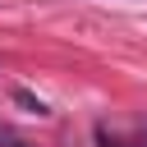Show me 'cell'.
Instances as JSON below:
<instances>
[{
	"label": "cell",
	"instance_id": "obj_1",
	"mask_svg": "<svg viewBox=\"0 0 147 147\" xmlns=\"http://www.w3.org/2000/svg\"><path fill=\"white\" fill-rule=\"evenodd\" d=\"M96 142H101V147H147V142H124V138H110L106 129L96 133Z\"/></svg>",
	"mask_w": 147,
	"mask_h": 147
},
{
	"label": "cell",
	"instance_id": "obj_2",
	"mask_svg": "<svg viewBox=\"0 0 147 147\" xmlns=\"http://www.w3.org/2000/svg\"><path fill=\"white\" fill-rule=\"evenodd\" d=\"M0 147H28V142H23V138H14L9 129H0Z\"/></svg>",
	"mask_w": 147,
	"mask_h": 147
}]
</instances>
